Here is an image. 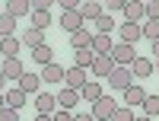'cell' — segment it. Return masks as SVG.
I'll use <instances>...</instances> for the list:
<instances>
[{
	"mask_svg": "<svg viewBox=\"0 0 159 121\" xmlns=\"http://www.w3.org/2000/svg\"><path fill=\"white\" fill-rule=\"evenodd\" d=\"M111 61H115V67H130V64L137 61V51H134V45L115 42V48H111Z\"/></svg>",
	"mask_w": 159,
	"mask_h": 121,
	"instance_id": "1",
	"label": "cell"
},
{
	"mask_svg": "<svg viewBox=\"0 0 159 121\" xmlns=\"http://www.w3.org/2000/svg\"><path fill=\"white\" fill-rule=\"evenodd\" d=\"M115 109H118L115 99H111V96H102L99 102H92V118H96V121H111Z\"/></svg>",
	"mask_w": 159,
	"mask_h": 121,
	"instance_id": "2",
	"label": "cell"
},
{
	"mask_svg": "<svg viewBox=\"0 0 159 121\" xmlns=\"http://www.w3.org/2000/svg\"><path fill=\"white\" fill-rule=\"evenodd\" d=\"M86 83H89V80H86V70H80V67H67V73H64V86H67V89L83 92Z\"/></svg>",
	"mask_w": 159,
	"mask_h": 121,
	"instance_id": "3",
	"label": "cell"
},
{
	"mask_svg": "<svg viewBox=\"0 0 159 121\" xmlns=\"http://www.w3.org/2000/svg\"><path fill=\"white\" fill-rule=\"evenodd\" d=\"M130 80H134V73H130V67H115V70H111V77H108V86L111 89H127L130 86Z\"/></svg>",
	"mask_w": 159,
	"mask_h": 121,
	"instance_id": "4",
	"label": "cell"
},
{
	"mask_svg": "<svg viewBox=\"0 0 159 121\" xmlns=\"http://www.w3.org/2000/svg\"><path fill=\"white\" fill-rule=\"evenodd\" d=\"M89 70L96 73V80L111 77V70H115V61H111V54H96V61H92V67H89Z\"/></svg>",
	"mask_w": 159,
	"mask_h": 121,
	"instance_id": "5",
	"label": "cell"
},
{
	"mask_svg": "<svg viewBox=\"0 0 159 121\" xmlns=\"http://www.w3.org/2000/svg\"><path fill=\"white\" fill-rule=\"evenodd\" d=\"M64 73H67V67H61L57 61H54V64H45L42 70H38L42 83H64Z\"/></svg>",
	"mask_w": 159,
	"mask_h": 121,
	"instance_id": "6",
	"label": "cell"
},
{
	"mask_svg": "<svg viewBox=\"0 0 159 121\" xmlns=\"http://www.w3.org/2000/svg\"><path fill=\"white\" fill-rule=\"evenodd\" d=\"M25 96H38V89H42V77L38 73H32V70H25L22 77H19V83H16Z\"/></svg>",
	"mask_w": 159,
	"mask_h": 121,
	"instance_id": "7",
	"label": "cell"
},
{
	"mask_svg": "<svg viewBox=\"0 0 159 121\" xmlns=\"http://www.w3.org/2000/svg\"><path fill=\"white\" fill-rule=\"evenodd\" d=\"M35 112L38 115H54L57 112V96H51V92H38V96H35Z\"/></svg>",
	"mask_w": 159,
	"mask_h": 121,
	"instance_id": "8",
	"label": "cell"
},
{
	"mask_svg": "<svg viewBox=\"0 0 159 121\" xmlns=\"http://www.w3.org/2000/svg\"><path fill=\"white\" fill-rule=\"evenodd\" d=\"M61 29H67L70 35L83 29V16H80V10H64L61 13Z\"/></svg>",
	"mask_w": 159,
	"mask_h": 121,
	"instance_id": "9",
	"label": "cell"
},
{
	"mask_svg": "<svg viewBox=\"0 0 159 121\" xmlns=\"http://www.w3.org/2000/svg\"><path fill=\"white\" fill-rule=\"evenodd\" d=\"M118 32H121V42H124V45H137L140 38H143V26H137V22H124Z\"/></svg>",
	"mask_w": 159,
	"mask_h": 121,
	"instance_id": "10",
	"label": "cell"
},
{
	"mask_svg": "<svg viewBox=\"0 0 159 121\" xmlns=\"http://www.w3.org/2000/svg\"><path fill=\"white\" fill-rule=\"evenodd\" d=\"M143 99H147V89H143L140 83H130L124 89V105L127 109H134V105H143Z\"/></svg>",
	"mask_w": 159,
	"mask_h": 121,
	"instance_id": "11",
	"label": "cell"
},
{
	"mask_svg": "<svg viewBox=\"0 0 159 121\" xmlns=\"http://www.w3.org/2000/svg\"><path fill=\"white\" fill-rule=\"evenodd\" d=\"M124 16H127V22L140 26V19H147V7H143L140 0H127V3H124Z\"/></svg>",
	"mask_w": 159,
	"mask_h": 121,
	"instance_id": "12",
	"label": "cell"
},
{
	"mask_svg": "<svg viewBox=\"0 0 159 121\" xmlns=\"http://www.w3.org/2000/svg\"><path fill=\"white\" fill-rule=\"evenodd\" d=\"M76 105H80V92H76V89H67V86H64V89L57 92V109H67V112H73Z\"/></svg>",
	"mask_w": 159,
	"mask_h": 121,
	"instance_id": "13",
	"label": "cell"
},
{
	"mask_svg": "<svg viewBox=\"0 0 159 121\" xmlns=\"http://www.w3.org/2000/svg\"><path fill=\"white\" fill-rule=\"evenodd\" d=\"M153 70H156V64H153L150 58H137L134 64H130V73H134L137 80H147V77H150Z\"/></svg>",
	"mask_w": 159,
	"mask_h": 121,
	"instance_id": "14",
	"label": "cell"
},
{
	"mask_svg": "<svg viewBox=\"0 0 159 121\" xmlns=\"http://www.w3.org/2000/svg\"><path fill=\"white\" fill-rule=\"evenodd\" d=\"M0 70H3L7 80H16V83H19V77L25 73V67H22L19 58H10V61H3V67H0Z\"/></svg>",
	"mask_w": 159,
	"mask_h": 121,
	"instance_id": "15",
	"label": "cell"
},
{
	"mask_svg": "<svg viewBox=\"0 0 159 121\" xmlns=\"http://www.w3.org/2000/svg\"><path fill=\"white\" fill-rule=\"evenodd\" d=\"M19 48H22V42L16 35H10V38H0V54H3L7 61L10 58H19Z\"/></svg>",
	"mask_w": 159,
	"mask_h": 121,
	"instance_id": "16",
	"label": "cell"
},
{
	"mask_svg": "<svg viewBox=\"0 0 159 121\" xmlns=\"http://www.w3.org/2000/svg\"><path fill=\"white\" fill-rule=\"evenodd\" d=\"M70 48H73V51H83V48H92V32H86V29L73 32V35H70Z\"/></svg>",
	"mask_w": 159,
	"mask_h": 121,
	"instance_id": "17",
	"label": "cell"
},
{
	"mask_svg": "<svg viewBox=\"0 0 159 121\" xmlns=\"http://www.w3.org/2000/svg\"><path fill=\"white\" fill-rule=\"evenodd\" d=\"M80 96H83L86 102H99V99L105 96V92H102V83H99V80H89V83L83 86V92H80Z\"/></svg>",
	"mask_w": 159,
	"mask_h": 121,
	"instance_id": "18",
	"label": "cell"
},
{
	"mask_svg": "<svg viewBox=\"0 0 159 121\" xmlns=\"http://www.w3.org/2000/svg\"><path fill=\"white\" fill-rule=\"evenodd\" d=\"M3 96H7V109H16V112L25 105V99H29V96H25V92H22L19 86H16V89H7Z\"/></svg>",
	"mask_w": 159,
	"mask_h": 121,
	"instance_id": "19",
	"label": "cell"
},
{
	"mask_svg": "<svg viewBox=\"0 0 159 121\" xmlns=\"http://www.w3.org/2000/svg\"><path fill=\"white\" fill-rule=\"evenodd\" d=\"M80 16H83V22H86V19L96 22L99 16H105V7H102V3H80Z\"/></svg>",
	"mask_w": 159,
	"mask_h": 121,
	"instance_id": "20",
	"label": "cell"
},
{
	"mask_svg": "<svg viewBox=\"0 0 159 121\" xmlns=\"http://www.w3.org/2000/svg\"><path fill=\"white\" fill-rule=\"evenodd\" d=\"M111 48H115L111 35H92V51L96 54H111Z\"/></svg>",
	"mask_w": 159,
	"mask_h": 121,
	"instance_id": "21",
	"label": "cell"
},
{
	"mask_svg": "<svg viewBox=\"0 0 159 121\" xmlns=\"http://www.w3.org/2000/svg\"><path fill=\"white\" fill-rule=\"evenodd\" d=\"M7 13H10L13 19H19V16H25V13H32V3H29V0H10Z\"/></svg>",
	"mask_w": 159,
	"mask_h": 121,
	"instance_id": "22",
	"label": "cell"
},
{
	"mask_svg": "<svg viewBox=\"0 0 159 121\" xmlns=\"http://www.w3.org/2000/svg\"><path fill=\"white\" fill-rule=\"evenodd\" d=\"M19 42L29 45V48H38V45H45V32H42V29H25Z\"/></svg>",
	"mask_w": 159,
	"mask_h": 121,
	"instance_id": "23",
	"label": "cell"
},
{
	"mask_svg": "<svg viewBox=\"0 0 159 121\" xmlns=\"http://www.w3.org/2000/svg\"><path fill=\"white\" fill-rule=\"evenodd\" d=\"M92 61H96V51L92 48H83L73 54V67H80V70H86V67H92Z\"/></svg>",
	"mask_w": 159,
	"mask_h": 121,
	"instance_id": "24",
	"label": "cell"
},
{
	"mask_svg": "<svg viewBox=\"0 0 159 121\" xmlns=\"http://www.w3.org/2000/svg\"><path fill=\"white\" fill-rule=\"evenodd\" d=\"M32 61L42 64V67L45 64H54V51H51L48 45H38V48H32Z\"/></svg>",
	"mask_w": 159,
	"mask_h": 121,
	"instance_id": "25",
	"label": "cell"
},
{
	"mask_svg": "<svg viewBox=\"0 0 159 121\" xmlns=\"http://www.w3.org/2000/svg\"><path fill=\"white\" fill-rule=\"evenodd\" d=\"M13 32H16V19L10 13H0V38H10Z\"/></svg>",
	"mask_w": 159,
	"mask_h": 121,
	"instance_id": "26",
	"label": "cell"
},
{
	"mask_svg": "<svg viewBox=\"0 0 159 121\" xmlns=\"http://www.w3.org/2000/svg\"><path fill=\"white\" fill-rule=\"evenodd\" d=\"M111 32H115V19L105 13V16L96 19V35H111Z\"/></svg>",
	"mask_w": 159,
	"mask_h": 121,
	"instance_id": "27",
	"label": "cell"
},
{
	"mask_svg": "<svg viewBox=\"0 0 159 121\" xmlns=\"http://www.w3.org/2000/svg\"><path fill=\"white\" fill-rule=\"evenodd\" d=\"M143 115H147V118L159 115V96H147V99H143Z\"/></svg>",
	"mask_w": 159,
	"mask_h": 121,
	"instance_id": "28",
	"label": "cell"
},
{
	"mask_svg": "<svg viewBox=\"0 0 159 121\" xmlns=\"http://www.w3.org/2000/svg\"><path fill=\"white\" fill-rule=\"evenodd\" d=\"M32 29H51V13H32Z\"/></svg>",
	"mask_w": 159,
	"mask_h": 121,
	"instance_id": "29",
	"label": "cell"
},
{
	"mask_svg": "<svg viewBox=\"0 0 159 121\" xmlns=\"http://www.w3.org/2000/svg\"><path fill=\"white\" fill-rule=\"evenodd\" d=\"M143 38L159 42V22H156V19H147V22H143Z\"/></svg>",
	"mask_w": 159,
	"mask_h": 121,
	"instance_id": "30",
	"label": "cell"
},
{
	"mask_svg": "<svg viewBox=\"0 0 159 121\" xmlns=\"http://www.w3.org/2000/svg\"><path fill=\"white\" fill-rule=\"evenodd\" d=\"M111 121H134V109H127V105H118Z\"/></svg>",
	"mask_w": 159,
	"mask_h": 121,
	"instance_id": "31",
	"label": "cell"
},
{
	"mask_svg": "<svg viewBox=\"0 0 159 121\" xmlns=\"http://www.w3.org/2000/svg\"><path fill=\"white\" fill-rule=\"evenodd\" d=\"M143 7H147V19L159 22V0H150V3H143Z\"/></svg>",
	"mask_w": 159,
	"mask_h": 121,
	"instance_id": "32",
	"label": "cell"
},
{
	"mask_svg": "<svg viewBox=\"0 0 159 121\" xmlns=\"http://www.w3.org/2000/svg\"><path fill=\"white\" fill-rule=\"evenodd\" d=\"M124 3H127V0H108V3H105L108 16H111V13H124Z\"/></svg>",
	"mask_w": 159,
	"mask_h": 121,
	"instance_id": "33",
	"label": "cell"
},
{
	"mask_svg": "<svg viewBox=\"0 0 159 121\" xmlns=\"http://www.w3.org/2000/svg\"><path fill=\"white\" fill-rule=\"evenodd\" d=\"M32 13H51V0H35V3H32Z\"/></svg>",
	"mask_w": 159,
	"mask_h": 121,
	"instance_id": "34",
	"label": "cell"
},
{
	"mask_svg": "<svg viewBox=\"0 0 159 121\" xmlns=\"http://www.w3.org/2000/svg\"><path fill=\"white\" fill-rule=\"evenodd\" d=\"M0 121H19V112L16 109H0Z\"/></svg>",
	"mask_w": 159,
	"mask_h": 121,
	"instance_id": "35",
	"label": "cell"
},
{
	"mask_svg": "<svg viewBox=\"0 0 159 121\" xmlns=\"http://www.w3.org/2000/svg\"><path fill=\"white\" fill-rule=\"evenodd\" d=\"M51 118H54V121H73V112H67V109H57Z\"/></svg>",
	"mask_w": 159,
	"mask_h": 121,
	"instance_id": "36",
	"label": "cell"
},
{
	"mask_svg": "<svg viewBox=\"0 0 159 121\" xmlns=\"http://www.w3.org/2000/svg\"><path fill=\"white\" fill-rule=\"evenodd\" d=\"M73 121H96V118H92V112H83V115H73Z\"/></svg>",
	"mask_w": 159,
	"mask_h": 121,
	"instance_id": "37",
	"label": "cell"
},
{
	"mask_svg": "<svg viewBox=\"0 0 159 121\" xmlns=\"http://www.w3.org/2000/svg\"><path fill=\"white\" fill-rule=\"evenodd\" d=\"M35 121H54L51 115H35Z\"/></svg>",
	"mask_w": 159,
	"mask_h": 121,
	"instance_id": "38",
	"label": "cell"
},
{
	"mask_svg": "<svg viewBox=\"0 0 159 121\" xmlns=\"http://www.w3.org/2000/svg\"><path fill=\"white\" fill-rule=\"evenodd\" d=\"M3 83H7V77H3V70H0V92H3Z\"/></svg>",
	"mask_w": 159,
	"mask_h": 121,
	"instance_id": "39",
	"label": "cell"
},
{
	"mask_svg": "<svg viewBox=\"0 0 159 121\" xmlns=\"http://www.w3.org/2000/svg\"><path fill=\"white\" fill-rule=\"evenodd\" d=\"M0 109H7V96H3V92H0Z\"/></svg>",
	"mask_w": 159,
	"mask_h": 121,
	"instance_id": "40",
	"label": "cell"
},
{
	"mask_svg": "<svg viewBox=\"0 0 159 121\" xmlns=\"http://www.w3.org/2000/svg\"><path fill=\"white\" fill-rule=\"evenodd\" d=\"M153 54H156V58H159V42H153Z\"/></svg>",
	"mask_w": 159,
	"mask_h": 121,
	"instance_id": "41",
	"label": "cell"
},
{
	"mask_svg": "<svg viewBox=\"0 0 159 121\" xmlns=\"http://www.w3.org/2000/svg\"><path fill=\"white\" fill-rule=\"evenodd\" d=\"M134 121H153V118H147V115H143V118H134Z\"/></svg>",
	"mask_w": 159,
	"mask_h": 121,
	"instance_id": "42",
	"label": "cell"
},
{
	"mask_svg": "<svg viewBox=\"0 0 159 121\" xmlns=\"http://www.w3.org/2000/svg\"><path fill=\"white\" fill-rule=\"evenodd\" d=\"M153 64H156V70H159V58H156V61H153Z\"/></svg>",
	"mask_w": 159,
	"mask_h": 121,
	"instance_id": "43",
	"label": "cell"
}]
</instances>
